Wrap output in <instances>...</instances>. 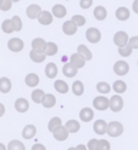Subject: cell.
<instances>
[{
    "label": "cell",
    "mask_w": 138,
    "mask_h": 150,
    "mask_svg": "<svg viewBox=\"0 0 138 150\" xmlns=\"http://www.w3.org/2000/svg\"><path fill=\"white\" fill-rule=\"evenodd\" d=\"M105 133L109 137L116 138L124 133V126L121 122H119V121H112V122H109L107 125V132Z\"/></svg>",
    "instance_id": "6da1fadb"
},
{
    "label": "cell",
    "mask_w": 138,
    "mask_h": 150,
    "mask_svg": "<svg viewBox=\"0 0 138 150\" xmlns=\"http://www.w3.org/2000/svg\"><path fill=\"white\" fill-rule=\"evenodd\" d=\"M124 108V99L120 95H114L112 98L109 99V109L113 112H119L121 111Z\"/></svg>",
    "instance_id": "7a4b0ae2"
},
{
    "label": "cell",
    "mask_w": 138,
    "mask_h": 150,
    "mask_svg": "<svg viewBox=\"0 0 138 150\" xmlns=\"http://www.w3.org/2000/svg\"><path fill=\"white\" fill-rule=\"evenodd\" d=\"M85 35H86L87 41L91 44H97L100 41V39H102V33H100V30L98 28H95V27L88 28Z\"/></svg>",
    "instance_id": "3957f363"
},
{
    "label": "cell",
    "mask_w": 138,
    "mask_h": 150,
    "mask_svg": "<svg viewBox=\"0 0 138 150\" xmlns=\"http://www.w3.org/2000/svg\"><path fill=\"white\" fill-rule=\"evenodd\" d=\"M113 70L117 76H125V75L130 71V65H128V63L126 61H117L114 64Z\"/></svg>",
    "instance_id": "277c9868"
},
{
    "label": "cell",
    "mask_w": 138,
    "mask_h": 150,
    "mask_svg": "<svg viewBox=\"0 0 138 150\" xmlns=\"http://www.w3.org/2000/svg\"><path fill=\"white\" fill-rule=\"evenodd\" d=\"M51 133L53 134V138L56 139V140H58V142H63V140H67L68 137H69V132H68L67 128L64 127L63 125H59L58 127H56Z\"/></svg>",
    "instance_id": "5b68a950"
},
{
    "label": "cell",
    "mask_w": 138,
    "mask_h": 150,
    "mask_svg": "<svg viewBox=\"0 0 138 150\" xmlns=\"http://www.w3.org/2000/svg\"><path fill=\"white\" fill-rule=\"evenodd\" d=\"M7 47L11 52H21L24 49V42L20 38H12L7 42Z\"/></svg>",
    "instance_id": "8992f818"
},
{
    "label": "cell",
    "mask_w": 138,
    "mask_h": 150,
    "mask_svg": "<svg viewBox=\"0 0 138 150\" xmlns=\"http://www.w3.org/2000/svg\"><path fill=\"white\" fill-rule=\"evenodd\" d=\"M93 107L95 109L99 110V111H104L107 109H109V99L107 97L102 96H98L93 99Z\"/></svg>",
    "instance_id": "52a82bcc"
},
{
    "label": "cell",
    "mask_w": 138,
    "mask_h": 150,
    "mask_svg": "<svg viewBox=\"0 0 138 150\" xmlns=\"http://www.w3.org/2000/svg\"><path fill=\"white\" fill-rule=\"evenodd\" d=\"M128 38L130 36H128V34L126 32L120 30V32L115 33V35L113 38V41H114V44L117 46V47H120V46H124V45H126L128 42Z\"/></svg>",
    "instance_id": "ba28073f"
},
{
    "label": "cell",
    "mask_w": 138,
    "mask_h": 150,
    "mask_svg": "<svg viewBox=\"0 0 138 150\" xmlns=\"http://www.w3.org/2000/svg\"><path fill=\"white\" fill-rule=\"evenodd\" d=\"M36 20H38V22L42 25H50L52 22H53V16L51 12L49 11H40L38 17H36Z\"/></svg>",
    "instance_id": "9c48e42d"
},
{
    "label": "cell",
    "mask_w": 138,
    "mask_h": 150,
    "mask_svg": "<svg viewBox=\"0 0 138 150\" xmlns=\"http://www.w3.org/2000/svg\"><path fill=\"white\" fill-rule=\"evenodd\" d=\"M79 117H80V120L82 121V122H90V121L95 117V112H93V110H92L91 108L85 107V108H82L80 110Z\"/></svg>",
    "instance_id": "30bf717a"
},
{
    "label": "cell",
    "mask_w": 138,
    "mask_h": 150,
    "mask_svg": "<svg viewBox=\"0 0 138 150\" xmlns=\"http://www.w3.org/2000/svg\"><path fill=\"white\" fill-rule=\"evenodd\" d=\"M62 30H63V33L66 34V35H74L76 32H78V27H76V24L73 22L71 20H68V21H66L63 23V25H62Z\"/></svg>",
    "instance_id": "8fae6325"
},
{
    "label": "cell",
    "mask_w": 138,
    "mask_h": 150,
    "mask_svg": "<svg viewBox=\"0 0 138 150\" xmlns=\"http://www.w3.org/2000/svg\"><path fill=\"white\" fill-rule=\"evenodd\" d=\"M107 122L104 120L102 119H99V120H96L95 122H93V131H95V133L98 134V136H103L107 132Z\"/></svg>",
    "instance_id": "7c38bea8"
},
{
    "label": "cell",
    "mask_w": 138,
    "mask_h": 150,
    "mask_svg": "<svg viewBox=\"0 0 138 150\" xmlns=\"http://www.w3.org/2000/svg\"><path fill=\"white\" fill-rule=\"evenodd\" d=\"M78 68H75L74 65H73L70 62L66 63L63 65V68H62V73L64 76H67V78H74L75 75L78 74Z\"/></svg>",
    "instance_id": "4fadbf2b"
},
{
    "label": "cell",
    "mask_w": 138,
    "mask_h": 150,
    "mask_svg": "<svg viewBox=\"0 0 138 150\" xmlns=\"http://www.w3.org/2000/svg\"><path fill=\"white\" fill-rule=\"evenodd\" d=\"M24 82H25V85L28 86V87H36V86L39 85V82H40V78H39L38 74L29 73V74L25 76Z\"/></svg>",
    "instance_id": "5bb4252c"
},
{
    "label": "cell",
    "mask_w": 138,
    "mask_h": 150,
    "mask_svg": "<svg viewBox=\"0 0 138 150\" xmlns=\"http://www.w3.org/2000/svg\"><path fill=\"white\" fill-rule=\"evenodd\" d=\"M40 11H41L40 5L32 4V5H29L28 7H27L25 13H27V17L30 18V20H36V17H38V15H39Z\"/></svg>",
    "instance_id": "9a60e30c"
},
{
    "label": "cell",
    "mask_w": 138,
    "mask_h": 150,
    "mask_svg": "<svg viewBox=\"0 0 138 150\" xmlns=\"http://www.w3.org/2000/svg\"><path fill=\"white\" fill-rule=\"evenodd\" d=\"M69 62L74 65L75 68H78V69H80V68H84L85 67V63H86V61L81 57V56L76 52V53H73L71 56H70V58H69Z\"/></svg>",
    "instance_id": "2e32d148"
},
{
    "label": "cell",
    "mask_w": 138,
    "mask_h": 150,
    "mask_svg": "<svg viewBox=\"0 0 138 150\" xmlns=\"http://www.w3.org/2000/svg\"><path fill=\"white\" fill-rule=\"evenodd\" d=\"M51 13H52L53 17H56V18H63V17L67 16V8L62 4H56V5H53Z\"/></svg>",
    "instance_id": "e0dca14e"
},
{
    "label": "cell",
    "mask_w": 138,
    "mask_h": 150,
    "mask_svg": "<svg viewBox=\"0 0 138 150\" xmlns=\"http://www.w3.org/2000/svg\"><path fill=\"white\" fill-rule=\"evenodd\" d=\"M45 47H46V41L42 39V38H35V39L32 41V49L36 52L44 53Z\"/></svg>",
    "instance_id": "ac0fdd59"
},
{
    "label": "cell",
    "mask_w": 138,
    "mask_h": 150,
    "mask_svg": "<svg viewBox=\"0 0 138 150\" xmlns=\"http://www.w3.org/2000/svg\"><path fill=\"white\" fill-rule=\"evenodd\" d=\"M15 109L18 112H25L29 109V102L25 98H18L15 102Z\"/></svg>",
    "instance_id": "d6986e66"
},
{
    "label": "cell",
    "mask_w": 138,
    "mask_h": 150,
    "mask_svg": "<svg viewBox=\"0 0 138 150\" xmlns=\"http://www.w3.org/2000/svg\"><path fill=\"white\" fill-rule=\"evenodd\" d=\"M41 104H42L44 108H47V109L53 108L54 105H56V97H54L52 93H45Z\"/></svg>",
    "instance_id": "ffe728a7"
},
{
    "label": "cell",
    "mask_w": 138,
    "mask_h": 150,
    "mask_svg": "<svg viewBox=\"0 0 138 150\" xmlns=\"http://www.w3.org/2000/svg\"><path fill=\"white\" fill-rule=\"evenodd\" d=\"M45 74H46V76H47L49 79H54L57 76V74H58L57 65L54 64L53 62L47 63V65L45 67Z\"/></svg>",
    "instance_id": "44dd1931"
},
{
    "label": "cell",
    "mask_w": 138,
    "mask_h": 150,
    "mask_svg": "<svg viewBox=\"0 0 138 150\" xmlns=\"http://www.w3.org/2000/svg\"><path fill=\"white\" fill-rule=\"evenodd\" d=\"M53 87H54V90H56L58 93H62V95H66V93H68L69 90H70L69 85L66 81H63V80H56V81H54Z\"/></svg>",
    "instance_id": "7402d4cb"
},
{
    "label": "cell",
    "mask_w": 138,
    "mask_h": 150,
    "mask_svg": "<svg viewBox=\"0 0 138 150\" xmlns=\"http://www.w3.org/2000/svg\"><path fill=\"white\" fill-rule=\"evenodd\" d=\"M64 127L67 128V131L69 133H76V132H79L80 131V122L78 120H68L67 122H66V125H64Z\"/></svg>",
    "instance_id": "603a6c76"
},
{
    "label": "cell",
    "mask_w": 138,
    "mask_h": 150,
    "mask_svg": "<svg viewBox=\"0 0 138 150\" xmlns=\"http://www.w3.org/2000/svg\"><path fill=\"white\" fill-rule=\"evenodd\" d=\"M130 15H131L130 10H128L127 7H125V6H120L116 10V12H115V16H116V18L119 21H126V20H128V18H130Z\"/></svg>",
    "instance_id": "cb8c5ba5"
},
{
    "label": "cell",
    "mask_w": 138,
    "mask_h": 150,
    "mask_svg": "<svg viewBox=\"0 0 138 150\" xmlns=\"http://www.w3.org/2000/svg\"><path fill=\"white\" fill-rule=\"evenodd\" d=\"M93 16L97 21H104L107 16H108V12H107V8L104 6H97L95 10H93Z\"/></svg>",
    "instance_id": "d4e9b609"
},
{
    "label": "cell",
    "mask_w": 138,
    "mask_h": 150,
    "mask_svg": "<svg viewBox=\"0 0 138 150\" xmlns=\"http://www.w3.org/2000/svg\"><path fill=\"white\" fill-rule=\"evenodd\" d=\"M12 88V83L11 80L4 76V78H0V92L1 93H8Z\"/></svg>",
    "instance_id": "484cf974"
},
{
    "label": "cell",
    "mask_w": 138,
    "mask_h": 150,
    "mask_svg": "<svg viewBox=\"0 0 138 150\" xmlns=\"http://www.w3.org/2000/svg\"><path fill=\"white\" fill-rule=\"evenodd\" d=\"M78 53L81 56L85 61H91L92 59V52L90 51V49L86 45H79L78 46Z\"/></svg>",
    "instance_id": "4316f807"
},
{
    "label": "cell",
    "mask_w": 138,
    "mask_h": 150,
    "mask_svg": "<svg viewBox=\"0 0 138 150\" xmlns=\"http://www.w3.org/2000/svg\"><path fill=\"white\" fill-rule=\"evenodd\" d=\"M36 134V127L34 125H27L22 131V137L24 139H32Z\"/></svg>",
    "instance_id": "83f0119b"
},
{
    "label": "cell",
    "mask_w": 138,
    "mask_h": 150,
    "mask_svg": "<svg viewBox=\"0 0 138 150\" xmlns=\"http://www.w3.org/2000/svg\"><path fill=\"white\" fill-rule=\"evenodd\" d=\"M112 87H113V90L117 93V95H122V93H125L126 90H127L126 82L122 81V80H116V81H114V83H113Z\"/></svg>",
    "instance_id": "f1b7e54d"
},
{
    "label": "cell",
    "mask_w": 138,
    "mask_h": 150,
    "mask_svg": "<svg viewBox=\"0 0 138 150\" xmlns=\"http://www.w3.org/2000/svg\"><path fill=\"white\" fill-rule=\"evenodd\" d=\"M58 52V46L57 44H54L52 41H49V42H46V47H45V54H46V57L47 56H54V54H57Z\"/></svg>",
    "instance_id": "f546056e"
},
{
    "label": "cell",
    "mask_w": 138,
    "mask_h": 150,
    "mask_svg": "<svg viewBox=\"0 0 138 150\" xmlns=\"http://www.w3.org/2000/svg\"><path fill=\"white\" fill-rule=\"evenodd\" d=\"M71 91L74 93L75 96H82V93L85 91V87H84V83H82L80 80H76L73 82V86H71Z\"/></svg>",
    "instance_id": "4dcf8cb0"
},
{
    "label": "cell",
    "mask_w": 138,
    "mask_h": 150,
    "mask_svg": "<svg viewBox=\"0 0 138 150\" xmlns=\"http://www.w3.org/2000/svg\"><path fill=\"white\" fill-rule=\"evenodd\" d=\"M29 57L34 63H42L46 59V54L45 53H40V52H36L33 49L29 52Z\"/></svg>",
    "instance_id": "1f68e13d"
},
{
    "label": "cell",
    "mask_w": 138,
    "mask_h": 150,
    "mask_svg": "<svg viewBox=\"0 0 138 150\" xmlns=\"http://www.w3.org/2000/svg\"><path fill=\"white\" fill-rule=\"evenodd\" d=\"M45 96V92L40 88H36L32 92V100L34 103H36V104H41V102H42V98Z\"/></svg>",
    "instance_id": "d6a6232c"
},
{
    "label": "cell",
    "mask_w": 138,
    "mask_h": 150,
    "mask_svg": "<svg viewBox=\"0 0 138 150\" xmlns=\"http://www.w3.org/2000/svg\"><path fill=\"white\" fill-rule=\"evenodd\" d=\"M96 88H97V91L100 93V95H107V93H109L110 90H112V86H110L109 83L105 82V81H100V82L97 83Z\"/></svg>",
    "instance_id": "836d02e7"
},
{
    "label": "cell",
    "mask_w": 138,
    "mask_h": 150,
    "mask_svg": "<svg viewBox=\"0 0 138 150\" xmlns=\"http://www.w3.org/2000/svg\"><path fill=\"white\" fill-rule=\"evenodd\" d=\"M132 51H133V49H131V46L128 44H126L124 46H120L119 50H117L119 54H120L121 57H130V56L132 54Z\"/></svg>",
    "instance_id": "e575fe53"
},
{
    "label": "cell",
    "mask_w": 138,
    "mask_h": 150,
    "mask_svg": "<svg viewBox=\"0 0 138 150\" xmlns=\"http://www.w3.org/2000/svg\"><path fill=\"white\" fill-rule=\"evenodd\" d=\"M7 149L8 150H25V146H24V144L22 142L15 139V140H11V142L8 143Z\"/></svg>",
    "instance_id": "d590c367"
},
{
    "label": "cell",
    "mask_w": 138,
    "mask_h": 150,
    "mask_svg": "<svg viewBox=\"0 0 138 150\" xmlns=\"http://www.w3.org/2000/svg\"><path fill=\"white\" fill-rule=\"evenodd\" d=\"M1 29L5 34H11L15 32L13 29V25H12V22L11 20H5L3 23H1Z\"/></svg>",
    "instance_id": "8d00e7d4"
},
{
    "label": "cell",
    "mask_w": 138,
    "mask_h": 150,
    "mask_svg": "<svg viewBox=\"0 0 138 150\" xmlns=\"http://www.w3.org/2000/svg\"><path fill=\"white\" fill-rule=\"evenodd\" d=\"M11 22H12V25H13L15 32H21V30H22L23 23H22V20H21L20 16H13V17L11 18Z\"/></svg>",
    "instance_id": "74e56055"
},
{
    "label": "cell",
    "mask_w": 138,
    "mask_h": 150,
    "mask_svg": "<svg viewBox=\"0 0 138 150\" xmlns=\"http://www.w3.org/2000/svg\"><path fill=\"white\" fill-rule=\"evenodd\" d=\"M59 125H62V120H61V117L54 116V117H52V119L49 121V126H47V128H49L50 132H52V131L56 128V127H58Z\"/></svg>",
    "instance_id": "f35d334b"
},
{
    "label": "cell",
    "mask_w": 138,
    "mask_h": 150,
    "mask_svg": "<svg viewBox=\"0 0 138 150\" xmlns=\"http://www.w3.org/2000/svg\"><path fill=\"white\" fill-rule=\"evenodd\" d=\"M71 21L74 22V23L76 24V27L79 28V27L85 25V23H86V18H85L84 16H81V15H74V16L71 17Z\"/></svg>",
    "instance_id": "ab89813d"
},
{
    "label": "cell",
    "mask_w": 138,
    "mask_h": 150,
    "mask_svg": "<svg viewBox=\"0 0 138 150\" xmlns=\"http://www.w3.org/2000/svg\"><path fill=\"white\" fill-rule=\"evenodd\" d=\"M96 150H110V143L107 139H100L97 143V149Z\"/></svg>",
    "instance_id": "60d3db41"
},
{
    "label": "cell",
    "mask_w": 138,
    "mask_h": 150,
    "mask_svg": "<svg viewBox=\"0 0 138 150\" xmlns=\"http://www.w3.org/2000/svg\"><path fill=\"white\" fill-rule=\"evenodd\" d=\"M12 7V0H1L0 1V10L1 11H8Z\"/></svg>",
    "instance_id": "b9f144b4"
},
{
    "label": "cell",
    "mask_w": 138,
    "mask_h": 150,
    "mask_svg": "<svg viewBox=\"0 0 138 150\" xmlns=\"http://www.w3.org/2000/svg\"><path fill=\"white\" fill-rule=\"evenodd\" d=\"M127 44L131 46V49L138 50V35L132 36V38H128V42Z\"/></svg>",
    "instance_id": "7bdbcfd3"
},
{
    "label": "cell",
    "mask_w": 138,
    "mask_h": 150,
    "mask_svg": "<svg viewBox=\"0 0 138 150\" xmlns=\"http://www.w3.org/2000/svg\"><path fill=\"white\" fill-rule=\"evenodd\" d=\"M92 4H93V0H80V7L84 8V10H87V8H90L92 6Z\"/></svg>",
    "instance_id": "ee69618b"
},
{
    "label": "cell",
    "mask_w": 138,
    "mask_h": 150,
    "mask_svg": "<svg viewBox=\"0 0 138 150\" xmlns=\"http://www.w3.org/2000/svg\"><path fill=\"white\" fill-rule=\"evenodd\" d=\"M97 143H98V139H96V138H92L90 142L87 143V149L88 150H96L97 149Z\"/></svg>",
    "instance_id": "f6af8a7d"
},
{
    "label": "cell",
    "mask_w": 138,
    "mask_h": 150,
    "mask_svg": "<svg viewBox=\"0 0 138 150\" xmlns=\"http://www.w3.org/2000/svg\"><path fill=\"white\" fill-rule=\"evenodd\" d=\"M45 149L46 148L44 145H41V144H35V145L32 146V150H45Z\"/></svg>",
    "instance_id": "bcb514c9"
},
{
    "label": "cell",
    "mask_w": 138,
    "mask_h": 150,
    "mask_svg": "<svg viewBox=\"0 0 138 150\" xmlns=\"http://www.w3.org/2000/svg\"><path fill=\"white\" fill-rule=\"evenodd\" d=\"M132 10H133V12H134V13H137V15H138V0H134V1H133Z\"/></svg>",
    "instance_id": "7dc6e473"
},
{
    "label": "cell",
    "mask_w": 138,
    "mask_h": 150,
    "mask_svg": "<svg viewBox=\"0 0 138 150\" xmlns=\"http://www.w3.org/2000/svg\"><path fill=\"white\" fill-rule=\"evenodd\" d=\"M4 114H5V107H4L3 103H0V117H1Z\"/></svg>",
    "instance_id": "c3c4849f"
},
{
    "label": "cell",
    "mask_w": 138,
    "mask_h": 150,
    "mask_svg": "<svg viewBox=\"0 0 138 150\" xmlns=\"http://www.w3.org/2000/svg\"><path fill=\"white\" fill-rule=\"evenodd\" d=\"M75 149H78V150H85V149H87V148H86L85 145H82V144H80V145H79V146H76Z\"/></svg>",
    "instance_id": "681fc988"
},
{
    "label": "cell",
    "mask_w": 138,
    "mask_h": 150,
    "mask_svg": "<svg viewBox=\"0 0 138 150\" xmlns=\"http://www.w3.org/2000/svg\"><path fill=\"white\" fill-rule=\"evenodd\" d=\"M5 149H6V148H5V145L0 143V150H5Z\"/></svg>",
    "instance_id": "f907efd6"
},
{
    "label": "cell",
    "mask_w": 138,
    "mask_h": 150,
    "mask_svg": "<svg viewBox=\"0 0 138 150\" xmlns=\"http://www.w3.org/2000/svg\"><path fill=\"white\" fill-rule=\"evenodd\" d=\"M20 1V0H12V3H18Z\"/></svg>",
    "instance_id": "816d5d0a"
},
{
    "label": "cell",
    "mask_w": 138,
    "mask_h": 150,
    "mask_svg": "<svg viewBox=\"0 0 138 150\" xmlns=\"http://www.w3.org/2000/svg\"><path fill=\"white\" fill-rule=\"evenodd\" d=\"M137 64H138V62H137Z\"/></svg>",
    "instance_id": "f5cc1de1"
},
{
    "label": "cell",
    "mask_w": 138,
    "mask_h": 150,
    "mask_svg": "<svg viewBox=\"0 0 138 150\" xmlns=\"http://www.w3.org/2000/svg\"><path fill=\"white\" fill-rule=\"evenodd\" d=\"M0 1H1V0H0Z\"/></svg>",
    "instance_id": "db71d44e"
}]
</instances>
